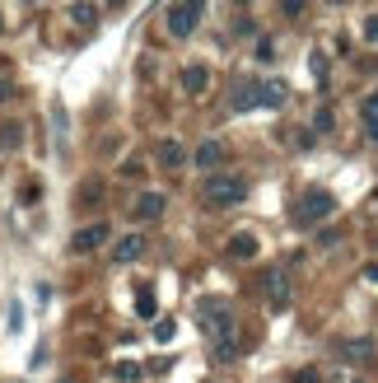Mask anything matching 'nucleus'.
I'll list each match as a JSON object with an SVG mask.
<instances>
[{
  "label": "nucleus",
  "mask_w": 378,
  "mask_h": 383,
  "mask_svg": "<svg viewBox=\"0 0 378 383\" xmlns=\"http://www.w3.org/2000/svg\"><path fill=\"white\" fill-rule=\"evenodd\" d=\"M196 323H201V332H206L211 341L234 337V313H229V299H220V294H211V299L196 304Z\"/></svg>",
  "instance_id": "nucleus-2"
},
{
  "label": "nucleus",
  "mask_w": 378,
  "mask_h": 383,
  "mask_svg": "<svg viewBox=\"0 0 378 383\" xmlns=\"http://www.w3.org/2000/svg\"><path fill=\"white\" fill-rule=\"evenodd\" d=\"M103 238H108V225H84L70 238V252H94V248H103Z\"/></svg>",
  "instance_id": "nucleus-7"
},
{
  "label": "nucleus",
  "mask_w": 378,
  "mask_h": 383,
  "mask_svg": "<svg viewBox=\"0 0 378 383\" xmlns=\"http://www.w3.org/2000/svg\"><path fill=\"white\" fill-rule=\"evenodd\" d=\"M365 131H369V140H378V122H365Z\"/></svg>",
  "instance_id": "nucleus-27"
},
{
  "label": "nucleus",
  "mask_w": 378,
  "mask_h": 383,
  "mask_svg": "<svg viewBox=\"0 0 378 383\" xmlns=\"http://www.w3.org/2000/svg\"><path fill=\"white\" fill-rule=\"evenodd\" d=\"M201 10H206V0H178V5H168V14H164L168 38H191L196 23H201Z\"/></svg>",
  "instance_id": "nucleus-4"
},
{
  "label": "nucleus",
  "mask_w": 378,
  "mask_h": 383,
  "mask_svg": "<svg viewBox=\"0 0 378 383\" xmlns=\"http://www.w3.org/2000/svg\"><path fill=\"white\" fill-rule=\"evenodd\" d=\"M234 355H238V341H234V337L215 341V360H234Z\"/></svg>",
  "instance_id": "nucleus-18"
},
{
  "label": "nucleus",
  "mask_w": 378,
  "mask_h": 383,
  "mask_svg": "<svg viewBox=\"0 0 378 383\" xmlns=\"http://www.w3.org/2000/svg\"><path fill=\"white\" fill-rule=\"evenodd\" d=\"M182 89L187 94H206L211 89V66H187L182 70Z\"/></svg>",
  "instance_id": "nucleus-12"
},
{
  "label": "nucleus",
  "mask_w": 378,
  "mask_h": 383,
  "mask_svg": "<svg viewBox=\"0 0 378 383\" xmlns=\"http://www.w3.org/2000/svg\"><path fill=\"white\" fill-rule=\"evenodd\" d=\"M155 337H159V341L173 337V318H159V323H155Z\"/></svg>",
  "instance_id": "nucleus-23"
},
{
  "label": "nucleus",
  "mask_w": 378,
  "mask_h": 383,
  "mask_svg": "<svg viewBox=\"0 0 378 383\" xmlns=\"http://www.w3.org/2000/svg\"><path fill=\"white\" fill-rule=\"evenodd\" d=\"M262 108V75H243L229 94V113H252Z\"/></svg>",
  "instance_id": "nucleus-6"
},
{
  "label": "nucleus",
  "mask_w": 378,
  "mask_h": 383,
  "mask_svg": "<svg viewBox=\"0 0 378 383\" xmlns=\"http://www.w3.org/2000/svg\"><path fill=\"white\" fill-rule=\"evenodd\" d=\"M345 355V360H355V365H369L374 360V341L369 337H355V341H341V346H336Z\"/></svg>",
  "instance_id": "nucleus-10"
},
{
  "label": "nucleus",
  "mask_w": 378,
  "mask_h": 383,
  "mask_svg": "<svg viewBox=\"0 0 378 383\" xmlns=\"http://www.w3.org/2000/svg\"><path fill=\"white\" fill-rule=\"evenodd\" d=\"M332 211H336V196H332V192H327V187H308L299 201L289 206V220H294L299 229H313V225H323Z\"/></svg>",
  "instance_id": "nucleus-1"
},
{
  "label": "nucleus",
  "mask_w": 378,
  "mask_h": 383,
  "mask_svg": "<svg viewBox=\"0 0 378 383\" xmlns=\"http://www.w3.org/2000/svg\"><path fill=\"white\" fill-rule=\"evenodd\" d=\"M262 294L271 309H289V271L285 267H267L262 271Z\"/></svg>",
  "instance_id": "nucleus-5"
},
{
  "label": "nucleus",
  "mask_w": 378,
  "mask_h": 383,
  "mask_svg": "<svg viewBox=\"0 0 378 383\" xmlns=\"http://www.w3.org/2000/svg\"><path fill=\"white\" fill-rule=\"evenodd\" d=\"M191 159H196L206 173H215V169L224 164V145H220V140H201V145L191 150Z\"/></svg>",
  "instance_id": "nucleus-8"
},
{
  "label": "nucleus",
  "mask_w": 378,
  "mask_h": 383,
  "mask_svg": "<svg viewBox=\"0 0 378 383\" xmlns=\"http://www.w3.org/2000/svg\"><path fill=\"white\" fill-rule=\"evenodd\" d=\"M145 248H150V243H145L140 234H126L122 243L112 248V262H135V257H145Z\"/></svg>",
  "instance_id": "nucleus-11"
},
{
  "label": "nucleus",
  "mask_w": 378,
  "mask_h": 383,
  "mask_svg": "<svg viewBox=\"0 0 378 383\" xmlns=\"http://www.w3.org/2000/svg\"><path fill=\"white\" fill-rule=\"evenodd\" d=\"M19 140H23V126H19V122H5V126H0V145H5V150H19Z\"/></svg>",
  "instance_id": "nucleus-16"
},
{
  "label": "nucleus",
  "mask_w": 378,
  "mask_h": 383,
  "mask_svg": "<svg viewBox=\"0 0 378 383\" xmlns=\"http://www.w3.org/2000/svg\"><path fill=\"white\" fill-rule=\"evenodd\" d=\"M140 365H131V360H126V365H117V379H122V383H135V379H140Z\"/></svg>",
  "instance_id": "nucleus-20"
},
{
  "label": "nucleus",
  "mask_w": 378,
  "mask_h": 383,
  "mask_svg": "<svg viewBox=\"0 0 378 383\" xmlns=\"http://www.w3.org/2000/svg\"><path fill=\"white\" fill-rule=\"evenodd\" d=\"M365 122H378V89L365 99Z\"/></svg>",
  "instance_id": "nucleus-22"
},
{
  "label": "nucleus",
  "mask_w": 378,
  "mask_h": 383,
  "mask_svg": "<svg viewBox=\"0 0 378 383\" xmlns=\"http://www.w3.org/2000/svg\"><path fill=\"white\" fill-rule=\"evenodd\" d=\"M56 383H75V379H56Z\"/></svg>",
  "instance_id": "nucleus-28"
},
{
  "label": "nucleus",
  "mask_w": 378,
  "mask_h": 383,
  "mask_svg": "<svg viewBox=\"0 0 378 383\" xmlns=\"http://www.w3.org/2000/svg\"><path fill=\"white\" fill-rule=\"evenodd\" d=\"M285 99H289L285 84H280V79H267V75H262V108H280Z\"/></svg>",
  "instance_id": "nucleus-13"
},
{
  "label": "nucleus",
  "mask_w": 378,
  "mask_h": 383,
  "mask_svg": "<svg viewBox=\"0 0 378 383\" xmlns=\"http://www.w3.org/2000/svg\"><path fill=\"white\" fill-rule=\"evenodd\" d=\"M10 94H14V84L10 79H0V99H10Z\"/></svg>",
  "instance_id": "nucleus-26"
},
{
  "label": "nucleus",
  "mask_w": 378,
  "mask_h": 383,
  "mask_svg": "<svg viewBox=\"0 0 378 383\" xmlns=\"http://www.w3.org/2000/svg\"><path fill=\"white\" fill-rule=\"evenodd\" d=\"M304 10H308V0H280V14H285V19H299Z\"/></svg>",
  "instance_id": "nucleus-19"
},
{
  "label": "nucleus",
  "mask_w": 378,
  "mask_h": 383,
  "mask_svg": "<svg viewBox=\"0 0 378 383\" xmlns=\"http://www.w3.org/2000/svg\"><path fill=\"white\" fill-rule=\"evenodd\" d=\"M159 164H164V169H182V164H187V150H182L178 140H164V145H159Z\"/></svg>",
  "instance_id": "nucleus-14"
},
{
  "label": "nucleus",
  "mask_w": 378,
  "mask_h": 383,
  "mask_svg": "<svg viewBox=\"0 0 378 383\" xmlns=\"http://www.w3.org/2000/svg\"><path fill=\"white\" fill-rule=\"evenodd\" d=\"M135 313H140V318H155L159 309H155V299H150V294H140V299H135Z\"/></svg>",
  "instance_id": "nucleus-21"
},
{
  "label": "nucleus",
  "mask_w": 378,
  "mask_h": 383,
  "mask_svg": "<svg viewBox=\"0 0 378 383\" xmlns=\"http://www.w3.org/2000/svg\"><path fill=\"white\" fill-rule=\"evenodd\" d=\"M164 215V192H140L135 196V220H159Z\"/></svg>",
  "instance_id": "nucleus-9"
},
{
  "label": "nucleus",
  "mask_w": 378,
  "mask_h": 383,
  "mask_svg": "<svg viewBox=\"0 0 378 383\" xmlns=\"http://www.w3.org/2000/svg\"><path fill=\"white\" fill-rule=\"evenodd\" d=\"M248 196V182L238 173H211L201 182V201L206 206H238Z\"/></svg>",
  "instance_id": "nucleus-3"
},
{
  "label": "nucleus",
  "mask_w": 378,
  "mask_h": 383,
  "mask_svg": "<svg viewBox=\"0 0 378 383\" xmlns=\"http://www.w3.org/2000/svg\"><path fill=\"white\" fill-rule=\"evenodd\" d=\"M0 28H5V19H0Z\"/></svg>",
  "instance_id": "nucleus-29"
},
{
  "label": "nucleus",
  "mask_w": 378,
  "mask_h": 383,
  "mask_svg": "<svg viewBox=\"0 0 378 383\" xmlns=\"http://www.w3.org/2000/svg\"><path fill=\"white\" fill-rule=\"evenodd\" d=\"M294 383H318V374H313V370H299V374H294Z\"/></svg>",
  "instance_id": "nucleus-25"
},
{
  "label": "nucleus",
  "mask_w": 378,
  "mask_h": 383,
  "mask_svg": "<svg viewBox=\"0 0 378 383\" xmlns=\"http://www.w3.org/2000/svg\"><path fill=\"white\" fill-rule=\"evenodd\" d=\"M365 38H369V43H378V14H369V19H365Z\"/></svg>",
  "instance_id": "nucleus-24"
},
{
  "label": "nucleus",
  "mask_w": 378,
  "mask_h": 383,
  "mask_svg": "<svg viewBox=\"0 0 378 383\" xmlns=\"http://www.w3.org/2000/svg\"><path fill=\"white\" fill-rule=\"evenodd\" d=\"M70 19H75V23H89V28H94V23H99V10H94V5H70Z\"/></svg>",
  "instance_id": "nucleus-17"
},
{
  "label": "nucleus",
  "mask_w": 378,
  "mask_h": 383,
  "mask_svg": "<svg viewBox=\"0 0 378 383\" xmlns=\"http://www.w3.org/2000/svg\"><path fill=\"white\" fill-rule=\"evenodd\" d=\"M229 257H257V234H234L229 238Z\"/></svg>",
  "instance_id": "nucleus-15"
}]
</instances>
